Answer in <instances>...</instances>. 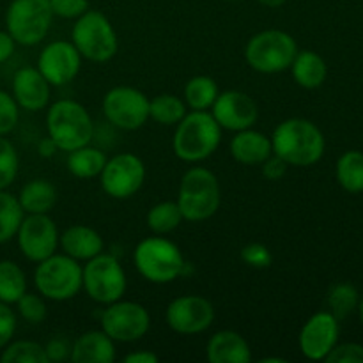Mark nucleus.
I'll return each instance as SVG.
<instances>
[{"instance_id": "1", "label": "nucleus", "mask_w": 363, "mask_h": 363, "mask_svg": "<svg viewBox=\"0 0 363 363\" xmlns=\"http://www.w3.org/2000/svg\"><path fill=\"white\" fill-rule=\"evenodd\" d=\"M273 155L287 165L312 167L323 158L326 140L323 131L312 121L291 117L275 128L272 137Z\"/></svg>"}, {"instance_id": "2", "label": "nucleus", "mask_w": 363, "mask_h": 363, "mask_svg": "<svg viewBox=\"0 0 363 363\" xmlns=\"http://www.w3.org/2000/svg\"><path fill=\"white\" fill-rule=\"evenodd\" d=\"M222 131L209 110H191L176 124L174 155L186 163L204 162L220 147Z\"/></svg>"}, {"instance_id": "3", "label": "nucleus", "mask_w": 363, "mask_h": 363, "mask_svg": "<svg viewBox=\"0 0 363 363\" xmlns=\"http://www.w3.org/2000/svg\"><path fill=\"white\" fill-rule=\"evenodd\" d=\"M176 202L186 222H206L222 204L218 177L206 167H191L181 179Z\"/></svg>"}, {"instance_id": "4", "label": "nucleus", "mask_w": 363, "mask_h": 363, "mask_svg": "<svg viewBox=\"0 0 363 363\" xmlns=\"http://www.w3.org/2000/svg\"><path fill=\"white\" fill-rule=\"evenodd\" d=\"M133 264L142 279L151 284H170L184 275L186 261L174 241L165 236H149L133 250Z\"/></svg>"}, {"instance_id": "5", "label": "nucleus", "mask_w": 363, "mask_h": 363, "mask_svg": "<svg viewBox=\"0 0 363 363\" xmlns=\"http://www.w3.org/2000/svg\"><path fill=\"white\" fill-rule=\"evenodd\" d=\"M46 131L59 151L71 152L91 144L94 123L82 103L74 99H57L46 112Z\"/></svg>"}, {"instance_id": "6", "label": "nucleus", "mask_w": 363, "mask_h": 363, "mask_svg": "<svg viewBox=\"0 0 363 363\" xmlns=\"http://www.w3.org/2000/svg\"><path fill=\"white\" fill-rule=\"evenodd\" d=\"M71 43L80 52L82 59L91 62H108L119 50V38L108 18L94 9H87L74 20Z\"/></svg>"}, {"instance_id": "7", "label": "nucleus", "mask_w": 363, "mask_h": 363, "mask_svg": "<svg viewBox=\"0 0 363 363\" xmlns=\"http://www.w3.org/2000/svg\"><path fill=\"white\" fill-rule=\"evenodd\" d=\"M298 53V45L286 30L268 28L248 39L245 46V60L254 71L262 74H277L287 71Z\"/></svg>"}, {"instance_id": "8", "label": "nucleus", "mask_w": 363, "mask_h": 363, "mask_svg": "<svg viewBox=\"0 0 363 363\" xmlns=\"http://www.w3.org/2000/svg\"><path fill=\"white\" fill-rule=\"evenodd\" d=\"M34 286L43 298L52 301H67L82 293L84 277L82 264L66 254H53L38 262Z\"/></svg>"}, {"instance_id": "9", "label": "nucleus", "mask_w": 363, "mask_h": 363, "mask_svg": "<svg viewBox=\"0 0 363 363\" xmlns=\"http://www.w3.org/2000/svg\"><path fill=\"white\" fill-rule=\"evenodd\" d=\"M84 287L89 298L99 305H108L121 300L126 293L128 279L119 259L101 252L82 266Z\"/></svg>"}, {"instance_id": "10", "label": "nucleus", "mask_w": 363, "mask_h": 363, "mask_svg": "<svg viewBox=\"0 0 363 363\" xmlns=\"http://www.w3.org/2000/svg\"><path fill=\"white\" fill-rule=\"evenodd\" d=\"M53 21L50 0H13L6 11V30L23 46L39 45Z\"/></svg>"}, {"instance_id": "11", "label": "nucleus", "mask_w": 363, "mask_h": 363, "mask_svg": "<svg viewBox=\"0 0 363 363\" xmlns=\"http://www.w3.org/2000/svg\"><path fill=\"white\" fill-rule=\"evenodd\" d=\"M101 330L113 342H137L151 328V315L144 305L130 300H117L105 305Z\"/></svg>"}, {"instance_id": "12", "label": "nucleus", "mask_w": 363, "mask_h": 363, "mask_svg": "<svg viewBox=\"0 0 363 363\" xmlns=\"http://www.w3.org/2000/svg\"><path fill=\"white\" fill-rule=\"evenodd\" d=\"M103 113L112 126L135 131L149 121V98L130 85L110 89L101 103Z\"/></svg>"}, {"instance_id": "13", "label": "nucleus", "mask_w": 363, "mask_h": 363, "mask_svg": "<svg viewBox=\"0 0 363 363\" xmlns=\"http://www.w3.org/2000/svg\"><path fill=\"white\" fill-rule=\"evenodd\" d=\"M145 181V165L133 152H121L106 160L99 183L108 197L124 201L140 191Z\"/></svg>"}, {"instance_id": "14", "label": "nucleus", "mask_w": 363, "mask_h": 363, "mask_svg": "<svg viewBox=\"0 0 363 363\" xmlns=\"http://www.w3.org/2000/svg\"><path fill=\"white\" fill-rule=\"evenodd\" d=\"M59 229L48 215H27L18 227L16 240L21 255L30 262H41L59 248Z\"/></svg>"}, {"instance_id": "15", "label": "nucleus", "mask_w": 363, "mask_h": 363, "mask_svg": "<svg viewBox=\"0 0 363 363\" xmlns=\"http://www.w3.org/2000/svg\"><path fill=\"white\" fill-rule=\"evenodd\" d=\"M167 325L179 335H197L206 332L215 321V307L199 294L174 298L165 311Z\"/></svg>"}, {"instance_id": "16", "label": "nucleus", "mask_w": 363, "mask_h": 363, "mask_svg": "<svg viewBox=\"0 0 363 363\" xmlns=\"http://www.w3.org/2000/svg\"><path fill=\"white\" fill-rule=\"evenodd\" d=\"M39 73L53 87H60L78 77L82 69V55L71 41H52L41 50L38 57Z\"/></svg>"}, {"instance_id": "17", "label": "nucleus", "mask_w": 363, "mask_h": 363, "mask_svg": "<svg viewBox=\"0 0 363 363\" xmlns=\"http://www.w3.org/2000/svg\"><path fill=\"white\" fill-rule=\"evenodd\" d=\"M209 112L222 130L234 131V133L254 128L259 119L257 103L252 99V96L241 91L220 92Z\"/></svg>"}, {"instance_id": "18", "label": "nucleus", "mask_w": 363, "mask_h": 363, "mask_svg": "<svg viewBox=\"0 0 363 363\" xmlns=\"http://www.w3.org/2000/svg\"><path fill=\"white\" fill-rule=\"evenodd\" d=\"M339 340V321L332 312H318L301 328L298 344L300 351L308 360H325L326 354L337 346Z\"/></svg>"}, {"instance_id": "19", "label": "nucleus", "mask_w": 363, "mask_h": 363, "mask_svg": "<svg viewBox=\"0 0 363 363\" xmlns=\"http://www.w3.org/2000/svg\"><path fill=\"white\" fill-rule=\"evenodd\" d=\"M52 85L38 67L25 66L13 77V98L27 112H39L50 105Z\"/></svg>"}, {"instance_id": "20", "label": "nucleus", "mask_w": 363, "mask_h": 363, "mask_svg": "<svg viewBox=\"0 0 363 363\" xmlns=\"http://www.w3.org/2000/svg\"><path fill=\"white\" fill-rule=\"evenodd\" d=\"M116 357V342L103 330H89L71 344L73 363H112Z\"/></svg>"}, {"instance_id": "21", "label": "nucleus", "mask_w": 363, "mask_h": 363, "mask_svg": "<svg viewBox=\"0 0 363 363\" xmlns=\"http://www.w3.org/2000/svg\"><path fill=\"white\" fill-rule=\"evenodd\" d=\"M59 247L78 262H87L105 250L101 234L89 225H71L59 236Z\"/></svg>"}, {"instance_id": "22", "label": "nucleus", "mask_w": 363, "mask_h": 363, "mask_svg": "<svg viewBox=\"0 0 363 363\" xmlns=\"http://www.w3.org/2000/svg\"><path fill=\"white\" fill-rule=\"evenodd\" d=\"M229 152L241 165H261L273 155L272 138L254 128L236 131L230 138Z\"/></svg>"}, {"instance_id": "23", "label": "nucleus", "mask_w": 363, "mask_h": 363, "mask_svg": "<svg viewBox=\"0 0 363 363\" xmlns=\"http://www.w3.org/2000/svg\"><path fill=\"white\" fill-rule=\"evenodd\" d=\"M206 358L209 363H248L252 360V350L241 333L222 330L209 339Z\"/></svg>"}, {"instance_id": "24", "label": "nucleus", "mask_w": 363, "mask_h": 363, "mask_svg": "<svg viewBox=\"0 0 363 363\" xmlns=\"http://www.w3.org/2000/svg\"><path fill=\"white\" fill-rule=\"evenodd\" d=\"M289 69L293 73L294 82L303 89L321 87L328 74V66H326L325 59L312 50H301V52L298 50Z\"/></svg>"}, {"instance_id": "25", "label": "nucleus", "mask_w": 363, "mask_h": 363, "mask_svg": "<svg viewBox=\"0 0 363 363\" xmlns=\"http://www.w3.org/2000/svg\"><path fill=\"white\" fill-rule=\"evenodd\" d=\"M25 215H48L57 204V188L46 179H32L18 195Z\"/></svg>"}, {"instance_id": "26", "label": "nucleus", "mask_w": 363, "mask_h": 363, "mask_svg": "<svg viewBox=\"0 0 363 363\" xmlns=\"http://www.w3.org/2000/svg\"><path fill=\"white\" fill-rule=\"evenodd\" d=\"M106 155L91 144L82 145L74 151L67 152V170L78 179H94L99 177L106 163Z\"/></svg>"}, {"instance_id": "27", "label": "nucleus", "mask_w": 363, "mask_h": 363, "mask_svg": "<svg viewBox=\"0 0 363 363\" xmlns=\"http://www.w3.org/2000/svg\"><path fill=\"white\" fill-rule=\"evenodd\" d=\"M218 94V84L208 74L191 77L184 85V103L190 110H211Z\"/></svg>"}, {"instance_id": "28", "label": "nucleus", "mask_w": 363, "mask_h": 363, "mask_svg": "<svg viewBox=\"0 0 363 363\" xmlns=\"http://www.w3.org/2000/svg\"><path fill=\"white\" fill-rule=\"evenodd\" d=\"M186 108V103L179 96L162 92V94L149 99V119L162 124V126H176L188 113Z\"/></svg>"}, {"instance_id": "29", "label": "nucleus", "mask_w": 363, "mask_h": 363, "mask_svg": "<svg viewBox=\"0 0 363 363\" xmlns=\"http://www.w3.org/2000/svg\"><path fill=\"white\" fill-rule=\"evenodd\" d=\"M145 222L152 234L167 236V234L174 233L184 222V218L176 201H163L149 209Z\"/></svg>"}, {"instance_id": "30", "label": "nucleus", "mask_w": 363, "mask_h": 363, "mask_svg": "<svg viewBox=\"0 0 363 363\" xmlns=\"http://www.w3.org/2000/svg\"><path fill=\"white\" fill-rule=\"evenodd\" d=\"M27 293V277L14 261H0V301L14 305Z\"/></svg>"}, {"instance_id": "31", "label": "nucleus", "mask_w": 363, "mask_h": 363, "mask_svg": "<svg viewBox=\"0 0 363 363\" xmlns=\"http://www.w3.org/2000/svg\"><path fill=\"white\" fill-rule=\"evenodd\" d=\"M337 181L350 194L363 191V152L347 151L337 162Z\"/></svg>"}, {"instance_id": "32", "label": "nucleus", "mask_w": 363, "mask_h": 363, "mask_svg": "<svg viewBox=\"0 0 363 363\" xmlns=\"http://www.w3.org/2000/svg\"><path fill=\"white\" fill-rule=\"evenodd\" d=\"M25 213L21 209L18 197L0 190V245L13 240L18 233Z\"/></svg>"}, {"instance_id": "33", "label": "nucleus", "mask_w": 363, "mask_h": 363, "mask_svg": "<svg viewBox=\"0 0 363 363\" xmlns=\"http://www.w3.org/2000/svg\"><path fill=\"white\" fill-rule=\"evenodd\" d=\"M358 301H360V296H358L357 287L351 286V284L347 282L337 284V286H333L328 293L330 312L335 315V319L339 323L344 321L346 318H350V315L357 311Z\"/></svg>"}, {"instance_id": "34", "label": "nucleus", "mask_w": 363, "mask_h": 363, "mask_svg": "<svg viewBox=\"0 0 363 363\" xmlns=\"http://www.w3.org/2000/svg\"><path fill=\"white\" fill-rule=\"evenodd\" d=\"M2 363H48L45 346L34 340H16L9 342L0 354Z\"/></svg>"}, {"instance_id": "35", "label": "nucleus", "mask_w": 363, "mask_h": 363, "mask_svg": "<svg viewBox=\"0 0 363 363\" xmlns=\"http://www.w3.org/2000/svg\"><path fill=\"white\" fill-rule=\"evenodd\" d=\"M20 170L18 151L6 135H0V190H6L14 183Z\"/></svg>"}, {"instance_id": "36", "label": "nucleus", "mask_w": 363, "mask_h": 363, "mask_svg": "<svg viewBox=\"0 0 363 363\" xmlns=\"http://www.w3.org/2000/svg\"><path fill=\"white\" fill-rule=\"evenodd\" d=\"M14 305L18 307V314L28 325H41L46 319V315H48V308H46L45 298L41 294L25 293Z\"/></svg>"}, {"instance_id": "37", "label": "nucleus", "mask_w": 363, "mask_h": 363, "mask_svg": "<svg viewBox=\"0 0 363 363\" xmlns=\"http://www.w3.org/2000/svg\"><path fill=\"white\" fill-rule=\"evenodd\" d=\"M240 257L245 264L250 266V268L254 269H266L269 268L273 262L272 250L262 243L245 245L240 252Z\"/></svg>"}, {"instance_id": "38", "label": "nucleus", "mask_w": 363, "mask_h": 363, "mask_svg": "<svg viewBox=\"0 0 363 363\" xmlns=\"http://www.w3.org/2000/svg\"><path fill=\"white\" fill-rule=\"evenodd\" d=\"M20 119V106L13 94L0 91V135H9Z\"/></svg>"}, {"instance_id": "39", "label": "nucleus", "mask_w": 363, "mask_h": 363, "mask_svg": "<svg viewBox=\"0 0 363 363\" xmlns=\"http://www.w3.org/2000/svg\"><path fill=\"white\" fill-rule=\"evenodd\" d=\"M325 362L328 363H363V346L354 342L340 344L335 346L328 354Z\"/></svg>"}, {"instance_id": "40", "label": "nucleus", "mask_w": 363, "mask_h": 363, "mask_svg": "<svg viewBox=\"0 0 363 363\" xmlns=\"http://www.w3.org/2000/svg\"><path fill=\"white\" fill-rule=\"evenodd\" d=\"M53 16L64 20H77L89 9V0H50Z\"/></svg>"}, {"instance_id": "41", "label": "nucleus", "mask_w": 363, "mask_h": 363, "mask_svg": "<svg viewBox=\"0 0 363 363\" xmlns=\"http://www.w3.org/2000/svg\"><path fill=\"white\" fill-rule=\"evenodd\" d=\"M16 325V314L11 308V305L0 301V350H4L13 340Z\"/></svg>"}, {"instance_id": "42", "label": "nucleus", "mask_w": 363, "mask_h": 363, "mask_svg": "<svg viewBox=\"0 0 363 363\" xmlns=\"http://www.w3.org/2000/svg\"><path fill=\"white\" fill-rule=\"evenodd\" d=\"M287 163L284 162L282 158H279L277 155H272L269 158H266L264 162L261 163V170H262V176L269 181H279L286 176L287 172Z\"/></svg>"}, {"instance_id": "43", "label": "nucleus", "mask_w": 363, "mask_h": 363, "mask_svg": "<svg viewBox=\"0 0 363 363\" xmlns=\"http://www.w3.org/2000/svg\"><path fill=\"white\" fill-rule=\"evenodd\" d=\"M45 351H46V358H48V363L50 362H64L69 358L71 344L67 342L66 339H60V337H57V339H52L48 344H46Z\"/></svg>"}, {"instance_id": "44", "label": "nucleus", "mask_w": 363, "mask_h": 363, "mask_svg": "<svg viewBox=\"0 0 363 363\" xmlns=\"http://www.w3.org/2000/svg\"><path fill=\"white\" fill-rule=\"evenodd\" d=\"M14 48H16V41L11 38L7 30H0V64L7 62L13 57Z\"/></svg>"}, {"instance_id": "45", "label": "nucleus", "mask_w": 363, "mask_h": 363, "mask_svg": "<svg viewBox=\"0 0 363 363\" xmlns=\"http://www.w3.org/2000/svg\"><path fill=\"white\" fill-rule=\"evenodd\" d=\"M124 362L126 363H158L160 357L152 351L142 350V351H131L124 357Z\"/></svg>"}, {"instance_id": "46", "label": "nucleus", "mask_w": 363, "mask_h": 363, "mask_svg": "<svg viewBox=\"0 0 363 363\" xmlns=\"http://www.w3.org/2000/svg\"><path fill=\"white\" fill-rule=\"evenodd\" d=\"M57 151H59V147H57L55 142H53L50 137H45V138H41V140H39L38 152H39V156H41V158H52V156L55 155Z\"/></svg>"}, {"instance_id": "47", "label": "nucleus", "mask_w": 363, "mask_h": 363, "mask_svg": "<svg viewBox=\"0 0 363 363\" xmlns=\"http://www.w3.org/2000/svg\"><path fill=\"white\" fill-rule=\"evenodd\" d=\"M257 2L261 4V6L269 7V9H279V7H282L287 0H257Z\"/></svg>"}, {"instance_id": "48", "label": "nucleus", "mask_w": 363, "mask_h": 363, "mask_svg": "<svg viewBox=\"0 0 363 363\" xmlns=\"http://www.w3.org/2000/svg\"><path fill=\"white\" fill-rule=\"evenodd\" d=\"M261 363H286L284 358H272V357H266L262 358V360H259Z\"/></svg>"}, {"instance_id": "49", "label": "nucleus", "mask_w": 363, "mask_h": 363, "mask_svg": "<svg viewBox=\"0 0 363 363\" xmlns=\"http://www.w3.org/2000/svg\"><path fill=\"white\" fill-rule=\"evenodd\" d=\"M358 314H360V319H362V323H363V298H360V301H358Z\"/></svg>"}, {"instance_id": "50", "label": "nucleus", "mask_w": 363, "mask_h": 363, "mask_svg": "<svg viewBox=\"0 0 363 363\" xmlns=\"http://www.w3.org/2000/svg\"><path fill=\"white\" fill-rule=\"evenodd\" d=\"M227 2H240V0H227Z\"/></svg>"}]
</instances>
